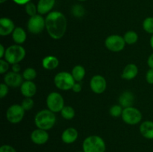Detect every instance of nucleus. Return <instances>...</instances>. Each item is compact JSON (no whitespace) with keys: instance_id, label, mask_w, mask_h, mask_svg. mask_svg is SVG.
<instances>
[{"instance_id":"c9c22d12","label":"nucleus","mask_w":153,"mask_h":152,"mask_svg":"<svg viewBox=\"0 0 153 152\" xmlns=\"http://www.w3.org/2000/svg\"><path fill=\"white\" fill-rule=\"evenodd\" d=\"M72 89H73L74 92H77V93L78 92H80L82 91V85L79 82H76L74 83V85H73Z\"/></svg>"},{"instance_id":"cd10ccee","label":"nucleus","mask_w":153,"mask_h":152,"mask_svg":"<svg viewBox=\"0 0 153 152\" xmlns=\"http://www.w3.org/2000/svg\"><path fill=\"white\" fill-rule=\"evenodd\" d=\"M25 10L27 14L30 16H35L37 13H38L37 12V7L34 3L31 2V1H29V2L25 4Z\"/></svg>"},{"instance_id":"79ce46f5","label":"nucleus","mask_w":153,"mask_h":152,"mask_svg":"<svg viewBox=\"0 0 153 152\" xmlns=\"http://www.w3.org/2000/svg\"><path fill=\"white\" fill-rule=\"evenodd\" d=\"M6 1H7V0H0V3H1V4H3V3L5 2Z\"/></svg>"},{"instance_id":"393cba45","label":"nucleus","mask_w":153,"mask_h":152,"mask_svg":"<svg viewBox=\"0 0 153 152\" xmlns=\"http://www.w3.org/2000/svg\"><path fill=\"white\" fill-rule=\"evenodd\" d=\"M61 116L64 118V119H67V120H70V119H73L75 117V110L70 106H64V108L61 110Z\"/></svg>"},{"instance_id":"4be33fe9","label":"nucleus","mask_w":153,"mask_h":152,"mask_svg":"<svg viewBox=\"0 0 153 152\" xmlns=\"http://www.w3.org/2000/svg\"><path fill=\"white\" fill-rule=\"evenodd\" d=\"M12 38L13 41L18 45L22 44L26 40L27 35L25 30L21 27H16L12 33Z\"/></svg>"},{"instance_id":"7c9ffc66","label":"nucleus","mask_w":153,"mask_h":152,"mask_svg":"<svg viewBox=\"0 0 153 152\" xmlns=\"http://www.w3.org/2000/svg\"><path fill=\"white\" fill-rule=\"evenodd\" d=\"M34 102L33 101V99L31 98H25L23 101H22V104L21 106L22 107V108L25 110H30L31 109H32V107H34Z\"/></svg>"},{"instance_id":"6e6552de","label":"nucleus","mask_w":153,"mask_h":152,"mask_svg":"<svg viewBox=\"0 0 153 152\" xmlns=\"http://www.w3.org/2000/svg\"><path fill=\"white\" fill-rule=\"evenodd\" d=\"M27 28L33 34H39L46 28V21L40 14L31 16L28 21Z\"/></svg>"},{"instance_id":"39448f33","label":"nucleus","mask_w":153,"mask_h":152,"mask_svg":"<svg viewBox=\"0 0 153 152\" xmlns=\"http://www.w3.org/2000/svg\"><path fill=\"white\" fill-rule=\"evenodd\" d=\"M55 86L61 90H70L76 83L71 73L67 72H60L54 77Z\"/></svg>"},{"instance_id":"9d476101","label":"nucleus","mask_w":153,"mask_h":152,"mask_svg":"<svg viewBox=\"0 0 153 152\" xmlns=\"http://www.w3.org/2000/svg\"><path fill=\"white\" fill-rule=\"evenodd\" d=\"M25 110L19 104H13L10 106L6 112V118L7 121L12 124H17L22 120L25 116Z\"/></svg>"},{"instance_id":"a878e982","label":"nucleus","mask_w":153,"mask_h":152,"mask_svg":"<svg viewBox=\"0 0 153 152\" xmlns=\"http://www.w3.org/2000/svg\"><path fill=\"white\" fill-rule=\"evenodd\" d=\"M22 77L25 80H33L37 77V72L34 68H27L22 73Z\"/></svg>"},{"instance_id":"2eb2a0df","label":"nucleus","mask_w":153,"mask_h":152,"mask_svg":"<svg viewBox=\"0 0 153 152\" xmlns=\"http://www.w3.org/2000/svg\"><path fill=\"white\" fill-rule=\"evenodd\" d=\"M21 93L25 98H31L37 92V86L32 80H25L20 86Z\"/></svg>"},{"instance_id":"c756f323","label":"nucleus","mask_w":153,"mask_h":152,"mask_svg":"<svg viewBox=\"0 0 153 152\" xmlns=\"http://www.w3.org/2000/svg\"><path fill=\"white\" fill-rule=\"evenodd\" d=\"M85 8L80 4H75L72 7V13L76 17H82L85 15Z\"/></svg>"},{"instance_id":"a211bd4d","label":"nucleus","mask_w":153,"mask_h":152,"mask_svg":"<svg viewBox=\"0 0 153 152\" xmlns=\"http://www.w3.org/2000/svg\"><path fill=\"white\" fill-rule=\"evenodd\" d=\"M140 132L144 138L153 139V122L145 121L140 124Z\"/></svg>"},{"instance_id":"f3484780","label":"nucleus","mask_w":153,"mask_h":152,"mask_svg":"<svg viewBox=\"0 0 153 152\" xmlns=\"http://www.w3.org/2000/svg\"><path fill=\"white\" fill-rule=\"evenodd\" d=\"M55 4V0H39L37 5V12L40 15L50 13Z\"/></svg>"},{"instance_id":"412c9836","label":"nucleus","mask_w":153,"mask_h":152,"mask_svg":"<svg viewBox=\"0 0 153 152\" xmlns=\"http://www.w3.org/2000/svg\"><path fill=\"white\" fill-rule=\"evenodd\" d=\"M59 65V60L55 56L49 55L45 57L42 61V66L45 69L53 70Z\"/></svg>"},{"instance_id":"ddd939ff","label":"nucleus","mask_w":153,"mask_h":152,"mask_svg":"<svg viewBox=\"0 0 153 152\" xmlns=\"http://www.w3.org/2000/svg\"><path fill=\"white\" fill-rule=\"evenodd\" d=\"M49 137L47 131L39 129V128L33 131L31 134V141L33 142V143L38 145L46 144L49 140Z\"/></svg>"},{"instance_id":"7ed1b4c3","label":"nucleus","mask_w":153,"mask_h":152,"mask_svg":"<svg viewBox=\"0 0 153 152\" xmlns=\"http://www.w3.org/2000/svg\"><path fill=\"white\" fill-rule=\"evenodd\" d=\"M84 152H105L106 145L104 139L99 136L92 135L87 137L82 144Z\"/></svg>"},{"instance_id":"4c0bfd02","label":"nucleus","mask_w":153,"mask_h":152,"mask_svg":"<svg viewBox=\"0 0 153 152\" xmlns=\"http://www.w3.org/2000/svg\"><path fill=\"white\" fill-rule=\"evenodd\" d=\"M147 64L150 69H153V53L149 55L147 60Z\"/></svg>"},{"instance_id":"6ab92c4d","label":"nucleus","mask_w":153,"mask_h":152,"mask_svg":"<svg viewBox=\"0 0 153 152\" xmlns=\"http://www.w3.org/2000/svg\"><path fill=\"white\" fill-rule=\"evenodd\" d=\"M134 101V96L130 91H125L120 95L119 98V104L123 107H132Z\"/></svg>"},{"instance_id":"f704fd0d","label":"nucleus","mask_w":153,"mask_h":152,"mask_svg":"<svg viewBox=\"0 0 153 152\" xmlns=\"http://www.w3.org/2000/svg\"><path fill=\"white\" fill-rule=\"evenodd\" d=\"M146 81L149 84H153V69H150L148 70L146 74Z\"/></svg>"},{"instance_id":"e433bc0d","label":"nucleus","mask_w":153,"mask_h":152,"mask_svg":"<svg viewBox=\"0 0 153 152\" xmlns=\"http://www.w3.org/2000/svg\"><path fill=\"white\" fill-rule=\"evenodd\" d=\"M20 69H21V67L19 63H15L12 65V71L14 72L19 73V72L20 71Z\"/></svg>"},{"instance_id":"4468645a","label":"nucleus","mask_w":153,"mask_h":152,"mask_svg":"<svg viewBox=\"0 0 153 152\" xmlns=\"http://www.w3.org/2000/svg\"><path fill=\"white\" fill-rule=\"evenodd\" d=\"M13 21L7 17H1L0 19V35L7 36L13 33L15 29Z\"/></svg>"},{"instance_id":"ea45409f","label":"nucleus","mask_w":153,"mask_h":152,"mask_svg":"<svg viewBox=\"0 0 153 152\" xmlns=\"http://www.w3.org/2000/svg\"><path fill=\"white\" fill-rule=\"evenodd\" d=\"M5 51L6 49H4V46L2 44H0V58L2 59L4 57V55H5Z\"/></svg>"},{"instance_id":"f257e3e1","label":"nucleus","mask_w":153,"mask_h":152,"mask_svg":"<svg viewBox=\"0 0 153 152\" xmlns=\"http://www.w3.org/2000/svg\"><path fill=\"white\" fill-rule=\"evenodd\" d=\"M46 29L49 35L54 40H60L67 31V22L66 16L61 12L52 11L45 18Z\"/></svg>"},{"instance_id":"58836bf2","label":"nucleus","mask_w":153,"mask_h":152,"mask_svg":"<svg viewBox=\"0 0 153 152\" xmlns=\"http://www.w3.org/2000/svg\"><path fill=\"white\" fill-rule=\"evenodd\" d=\"M16 4H19V5H23V4H26L27 3L29 2L31 0H13Z\"/></svg>"},{"instance_id":"423d86ee","label":"nucleus","mask_w":153,"mask_h":152,"mask_svg":"<svg viewBox=\"0 0 153 152\" xmlns=\"http://www.w3.org/2000/svg\"><path fill=\"white\" fill-rule=\"evenodd\" d=\"M122 119L126 124L129 125H135L140 123L142 120V113L138 109L134 107H126L122 113Z\"/></svg>"},{"instance_id":"a19ab883","label":"nucleus","mask_w":153,"mask_h":152,"mask_svg":"<svg viewBox=\"0 0 153 152\" xmlns=\"http://www.w3.org/2000/svg\"><path fill=\"white\" fill-rule=\"evenodd\" d=\"M150 46L151 47H152V49H153V34H152V36H151V38H150Z\"/></svg>"},{"instance_id":"bb28decb","label":"nucleus","mask_w":153,"mask_h":152,"mask_svg":"<svg viewBox=\"0 0 153 152\" xmlns=\"http://www.w3.org/2000/svg\"><path fill=\"white\" fill-rule=\"evenodd\" d=\"M143 28L146 32L153 34V17L149 16L143 20Z\"/></svg>"},{"instance_id":"c03bdc74","label":"nucleus","mask_w":153,"mask_h":152,"mask_svg":"<svg viewBox=\"0 0 153 152\" xmlns=\"http://www.w3.org/2000/svg\"><path fill=\"white\" fill-rule=\"evenodd\" d=\"M78 152H84V151H78Z\"/></svg>"},{"instance_id":"473e14b6","label":"nucleus","mask_w":153,"mask_h":152,"mask_svg":"<svg viewBox=\"0 0 153 152\" xmlns=\"http://www.w3.org/2000/svg\"><path fill=\"white\" fill-rule=\"evenodd\" d=\"M9 86L4 83H2L0 84V98H3L5 97L8 93Z\"/></svg>"},{"instance_id":"dca6fc26","label":"nucleus","mask_w":153,"mask_h":152,"mask_svg":"<svg viewBox=\"0 0 153 152\" xmlns=\"http://www.w3.org/2000/svg\"><path fill=\"white\" fill-rule=\"evenodd\" d=\"M78 137H79V133L76 128H68L63 131L61 139L65 144H72L76 141Z\"/></svg>"},{"instance_id":"9b49d317","label":"nucleus","mask_w":153,"mask_h":152,"mask_svg":"<svg viewBox=\"0 0 153 152\" xmlns=\"http://www.w3.org/2000/svg\"><path fill=\"white\" fill-rule=\"evenodd\" d=\"M91 89L96 94H102L105 92L107 87V82L105 78L100 75L93 76L90 82Z\"/></svg>"},{"instance_id":"f8f14e48","label":"nucleus","mask_w":153,"mask_h":152,"mask_svg":"<svg viewBox=\"0 0 153 152\" xmlns=\"http://www.w3.org/2000/svg\"><path fill=\"white\" fill-rule=\"evenodd\" d=\"M23 77L19 73L9 72L4 76V83L10 87L16 88L23 83Z\"/></svg>"},{"instance_id":"0eeeda50","label":"nucleus","mask_w":153,"mask_h":152,"mask_svg":"<svg viewBox=\"0 0 153 152\" xmlns=\"http://www.w3.org/2000/svg\"><path fill=\"white\" fill-rule=\"evenodd\" d=\"M46 105L48 109L53 113H59L65 106L64 98L58 92H51L46 98Z\"/></svg>"},{"instance_id":"b1692460","label":"nucleus","mask_w":153,"mask_h":152,"mask_svg":"<svg viewBox=\"0 0 153 152\" xmlns=\"http://www.w3.org/2000/svg\"><path fill=\"white\" fill-rule=\"evenodd\" d=\"M123 38L126 43L128 45H132L137 42V40H138V35H137V34L135 31H128L124 34Z\"/></svg>"},{"instance_id":"1a4fd4ad","label":"nucleus","mask_w":153,"mask_h":152,"mask_svg":"<svg viewBox=\"0 0 153 152\" xmlns=\"http://www.w3.org/2000/svg\"><path fill=\"white\" fill-rule=\"evenodd\" d=\"M105 46L108 50L114 52H119L123 50L126 46V42L123 37L113 34L110 35L105 40Z\"/></svg>"},{"instance_id":"2f4dec72","label":"nucleus","mask_w":153,"mask_h":152,"mask_svg":"<svg viewBox=\"0 0 153 152\" xmlns=\"http://www.w3.org/2000/svg\"><path fill=\"white\" fill-rule=\"evenodd\" d=\"M9 64L10 63L5 60H0V73L1 74H4L7 72L9 69Z\"/></svg>"},{"instance_id":"c85d7f7f","label":"nucleus","mask_w":153,"mask_h":152,"mask_svg":"<svg viewBox=\"0 0 153 152\" xmlns=\"http://www.w3.org/2000/svg\"><path fill=\"white\" fill-rule=\"evenodd\" d=\"M122 107V106H120V104H115V105L112 106L110 108V110H109L111 116L114 118H117L119 116H122L123 110Z\"/></svg>"},{"instance_id":"5701e85b","label":"nucleus","mask_w":153,"mask_h":152,"mask_svg":"<svg viewBox=\"0 0 153 152\" xmlns=\"http://www.w3.org/2000/svg\"><path fill=\"white\" fill-rule=\"evenodd\" d=\"M71 74L76 82L82 81L85 76V69L82 66L76 65L73 67Z\"/></svg>"},{"instance_id":"20e7f679","label":"nucleus","mask_w":153,"mask_h":152,"mask_svg":"<svg viewBox=\"0 0 153 152\" xmlns=\"http://www.w3.org/2000/svg\"><path fill=\"white\" fill-rule=\"evenodd\" d=\"M25 49L20 45H12L6 49L4 59L10 64L19 63L25 58Z\"/></svg>"},{"instance_id":"72a5a7b5","label":"nucleus","mask_w":153,"mask_h":152,"mask_svg":"<svg viewBox=\"0 0 153 152\" xmlns=\"http://www.w3.org/2000/svg\"><path fill=\"white\" fill-rule=\"evenodd\" d=\"M0 152H16V151L10 145H3L0 148Z\"/></svg>"},{"instance_id":"aec40b11","label":"nucleus","mask_w":153,"mask_h":152,"mask_svg":"<svg viewBox=\"0 0 153 152\" xmlns=\"http://www.w3.org/2000/svg\"><path fill=\"white\" fill-rule=\"evenodd\" d=\"M138 73V68L134 63H129L124 68L122 72V77L125 80H132L137 76Z\"/></svg>"},{"instance_id":"f03ea898","label":"nucleus","mask_w":153,"mask_h":152,"mask_svg":"<svg viewBox=\"0 0 153 152\" xmlns=\"http://www.w3.org/2000/svg\"><path fill=\"white\" fill-rule=\"evenodd\" d=\"M56 122L55 113L47 110H42L36 114L34 117V124L37 128L45 131L52 129Z\"/></svg>"},{"instance_id":"37998d69","label":"nucleus","mask_w":153,"mask_h":152,"mask_svg":"<svg viewBox=\"0 0 153 152\" xmlns=\"http://www.w3.org/2000/svg\"><path fill=\"white\" fill-rule=\"evenodd\" d=\"M79 1H86V0H79Z\"/></svg>"}]
</instances>
